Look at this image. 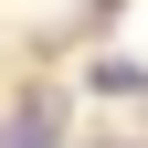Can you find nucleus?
I'll return each mask as SVG.
<instances>
[{"label":"nucleus","mask_w":148,"mask_h":148,"mask_svg":"<svg viewBox=\"0 0 148 148\" xmlns=\"http://www.w3.org/2000/svg\"><path fill=\"white\" fill-rule=\"evenodd\" d=\"M64 95H21V106H11V127H0V148H64Z\"/></svg>","instance_id":"1"},{"label":"nucleus","mask_w":148,"mask_h":148,"mask_svg":"<svg viewBox=\"0 0 148 148\" xmlns=\"http://www.w3.org/2000/svg\"><path fill=\"white\" fill-rule=\"evenodd\" d=\"M95 148H138V138H95Z\"/></svg>","instance_id":"2"}]
</instances>
